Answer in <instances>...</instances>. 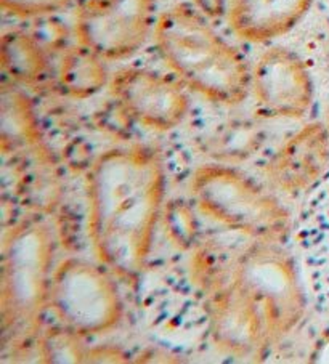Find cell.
<instances>
[{"label":"cell","mask_w":329,"mask_h":364,"mask_svg":"<svg viewBox=\"0 0 329 364\" xmlns=\"http://www.w3.org/2000/svg\"><path fill=\"white\" fill-rule=\"evenodd\" d=\"M166 190L155 149L113 148L87 175V220L93 252L111 273L135 279L147 268Z\"/></svg>","instance_id":"1"},{"label":"cell","mask_w":329,"mask_h":364,"mask_svg":"<svg viewBox=\"0 0 329 364\" xmlns=\"http://www.w3.org/2000/svg\"><path fill=\"white\" fill-rule=\"evenodd\" d=\"M155 41L164 61L189 89L209 102L235 106L248 97L251 71L199 10L185 5L157 18Z\"/></svg>","instance_id":"2"},{"label":"cell","mask_w":329,"mask_h":364,"mask_svg":"<svg viewBox=\"0 0 329 364\" xmlns=\"http://www.w3.org/2000/svg\"><path fill=\"white\" fill-rule=\"evenodd\" d=\"M53 244L39 218H26L9 230L2 252L0 310L5 347L20 348L41 331L50 304Z\"/></svg>","instance_id":"3"},{"label":"cell","mask_w":329,"mask_h":364,"mask_svg":"<svg viewBox=\"0 0 329 364\" xmlns=\"http://www.w3.org/2000/svg\"><path fill=\"white\" fill-rule=\"evenodd\" d=\"M192 196L202 215L256 242L280 244L293 233L286 207L233 167H199L192 178Z\"/></svg>","instance_id":"4"},{"label":"cell","mask_w":329,"mask_h":364,"mask_svg":"<svg viewBox=\"0 0 329 364\" xmlns=\"http://www.w3.org/2000/svg\"><path fill=\"white\" fill-rule=\"evenodd\" d=\"M230 281L261 311L271 345L301 323L307 309L306 292L294 259L278 244L249 246L233 263Z\"/></svg>","instance_id":"5"},{"label":"cell","mask_w":329,"mask_h":364,"mask_svg":"<svg viewBox=\"0 0 329 364\" xmlns=\"http://www.w3.org/2000/svg\"><path fill=\"white\" fill-rule=\"evenodd\" d=\"M110 269L82 259H66L53 272L48 306L65 328L80 337L115 329L124 305Z\"/></svg>","instance_id":"6"},{"label":"cell","mask_w":329,"mask_h":364,"mask_svg":"<svg viewBox=\"0 0 329 364\" xmlns=\"http://www.w3.org/2000/svg\"><path fill=\"white\" fill-rule=\"evenodd\" d=\"M153 14V0H93L80 10L75 33L82 46L101 58L122 60L148 39Z\"/></svg>","instance_id":"7"},{"label":"cell","mask_w":329,"mask_h":364,"mask_svg":"<svg viewBox=\"0 0 329 364\" xmlns=\"http://www.w3.org/2000/svg\"><path fill=\"white\" fill-rule=\"evenodd\" d=\"M251 87L258 108L270 117L301 119L313 102L307 66L283 47H271L258 56L251 73Z\"/></svg>","instance_id":"8"},{"label":"cell","mask_w":329,"mask_h":364,"mask_svg":"<svg viewBox=\"0 0 329 364\" xmlns=\"http://www.w3.org/2000/svg\"><path fill=\"white\" fill-rule=\"evenodd\" d=\"M111 93L124 114L160 132L175 129L189 108V100L179 84L147 69L130 68L115 74Z\"/></svg>","instance_id":"9"},{"label":"cell","mask_w":329,"mask_h":364,"mask_svg":"<svg viewBox=\"0 0 329 364\" xmlns=\"http://www.w3.org/2000/svg\"><path fill=\"white\" fill-rule=\"evenodd\" d=\"M293 235L312 302L329 321V172L306 193Z\"/></svg>","instance_id":"10"},{"label":"cell","mask_w":329,"mask_h":364,"mask_svg":"<svg viewBox=\"0 0 329 364\" xmlns=\"http://www.w3.org/2000/svg\"><path fill=\"white\" fill-rule=\"evenodd\" d=\"M209 336L220 350L238 358H257L271 341L257 306L230 278L209 294Z\"/></svg>","instance_id":"11"},{"label":"cell","mask_w":329,"mask_h":364,"mask_svg":"<svg viewBox=\"0 0 329 364\" xmlns=\"http://www.w3.org/2000/svg\"><path fill=\"white\" fill-rule=\"evenodd\" d=\"M329 172V130L307 124L288 138L268 162L267 173L278 190L306 194Z\"/></svg>","instance_id":"12"},{"label":"cell","mask_w":329,"mask_h":364,"mask_svg":"<svg viewBox=\"0 0 329 364\" xmlns=\"http://www.w3.org/2000/svg\"><path fill=\"white\" fill-rule=\"evenodd\" d=\"M313 0H230L229 23L235 34L254 43L281 37L299 24Z\"/></svg>","instance_id":"13"},{"label":"cell","mask_w":329,"mask_h":364,"mask_svg":"<svg viewBox=\"0 0 329 364\" xmlns=\"http://www.w3.org/2000/svg\"><path fill=\"white\" fill-rule=\"evenodd\" d=\"M103 60L82 43L68 50L60 66L61 89L74 98H87L98 93L108 79Z\"/></svg>","instance_id":"14"},{"label":"cell","mask_w":329,"mask_h":364,"mask_svg":"<svg viewBox=\"0 0 329 364\" xmlns=\"http://www.w3.org/2000/svg\"><path fill=\"white\" fill-rule=\"evenodd\" d=\"M2 66L16 82L34 84L46 73V53L34 37L9 31L2 37Z\"/></svg>","instance_id":"15"},{"label":"cell","mask_w":329,"mask_h":364,"mask_svg":"<svg viewBox=\"0 0 329 364\" xmlns=\"http://www.w3.org/2000/svg\"><path fill=\"white\" fill-rule=\"evenodd\" d=\"M4 143H36L37 125L29 100L15 89L2 90Z\"/></svg>","instance_id":"16"},{"label":"cell","mask_w":329,"mask_h":364,"mask_svg":"<svg viewBox=\"0 0 329 364\" xmlns=\"http://www.w3.org/2000/svg\"><path fill=\"white\" fill-rule=\"evenodd\" d=\"M41 356L46 363H82L87 351L80 345V336L61 324L41 337Z\"/></svg>","instance_id":"17"},{"label":"cell","mask_w":329,"mask_h":364,"mask_svg":"<svg viewBox=\"0 0 329 364\" xmlns=\"http://www.w3.org/2000/svg\"><path fill=\"white\" fill-rule=\"evenodd\" d=\"M164 227L170 242L179 249H192L198 235L194 212L183 200H172L164 210Z\"/></svg>","instance_id":"18"},{"label":"cell","mask_w":329,"mask_h":364,"mask_svg":"<svg viewBox=\"0 0 329 364\" xmlns=\"http://www.w3.org/2000/svg\"><path fill=\"white\" fill-rule=\"evenodd\" d=\"M5 11L23 18L42 16L58 11L73 0H0Z\"/></svg>","instance_id":"19"},{"label":"cell","mask_w":329,"mask_h":364,"mask_svg":"<svg viewBox=\"0 0 329 364\" xmlns=\"http://www.w3.org/2000/svg\"><path fill=\"white\" fill-rule=\"evenodd\" d=\"M193 2L202 15L215 18L224 14L229 0H193Z\"/></svg>","instance_id":"20"},{"label":"cell","mask_w":329,"mask_h":364,"mask_svg":"<svg viewBox=\"0 0 329 364\" xmlns=\"http://www.w3.org/2000/svg\"><path fill=\"white\" fill-rule=\"evenodd\" d=\"M312 363H329V334L323 336L318 342L313 345L312 353H310Z\"/></svg>","instance_id":"21"}]
</instances>
